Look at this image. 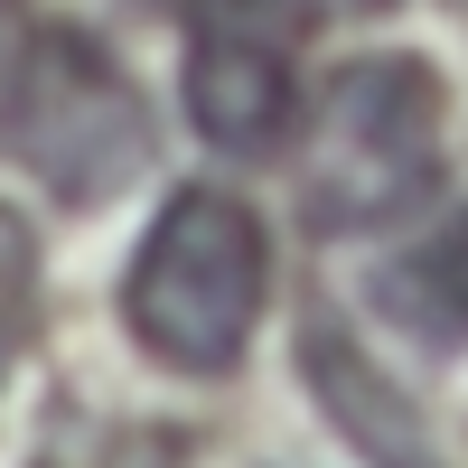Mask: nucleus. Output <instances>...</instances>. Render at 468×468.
Instances as JSON below:
<instances>
[{
	"label": "nucleus",
	"mask_w": 468,
	"mask_h": 468,
	"mask_svg": "<svg viewBox=\"0 0 468 468\" xmlns=\"http://www.w3.org/2000/svg\"><path fill=\"white\" fill-rule=\"evenodd\" d=\"M262 300H271V234L262 216L234 197V187L187 178L169 187V207L150 216L141 253L122 271V328L150 366L169 375H234L244 346L262 328Z\"/></svg>",
	"instance_id": "1"
},
{
	"label": "nucleus",
	"mask_w": 468,
	"mask_h": 468,
	"mask_svg": "<svg viewBox=\"0 0 468 468\" xmlns=\"http://www.w3.org/2000/svg\"><path fill=\"white\" fill-rule=\"evenodd\" d=\"M0 150L19 160V178L48 207L94 216L122 187H141L150 150H160V122H150V94L122 75V57L94 28L48 19L0 66Z\"/></svg>",
	"instance_id": "2"
},
{
	"label": "nucleus",
	"mask_w": 468,
	"mask_h": 468,
	"mask_svg": "<svg viewBox=\"0 0 468 468\" xmlns=\"http://www.w3.org/2000/svg\"><path fill=\"white\" fill-rule=\"evenodd\" d=\"M441 66L431 57H346L300 132V207L309 234H366V225H412L441 187Z\"/></svg>",
	"instance_id": "3"
},
{
	"label": "nucleus",
	"mask_w": 468,
	"mask_h": 468,
	"mask_svg": "<svg viewBox=\"0 0 468 468\" xmlns=\"http://www.w3.org/2000/svg\"><path fill=\"white\" fill-rule=\"evenodd\" d=\"M328 19V0H187V122L216 150H282L300 122L291 48Z\"/></svg>",
	"instance_id": "4"
},
{
	"label": "nucleus",
	"mask_w": 468,
	"mask_h": 468,
	"mask_svg": "<svg viewBox=\"0 0 468 468\" xmlns=\"http://www.w3.org/2000/svg\"><path fill=\"white\" fill-rule=\"evenodd\" d=\"M300 375H309V394L328 403V421H337L375 468H441L431 421L412 412V394L384 384V366L356 346V328H346L328 300H309V319H300Z\"/></svg>",
	"instance_id": "5"
},
{
	"label": "nucleus",
	"mask_w": 468,
	"mask_h": 468,
	"mask_svg": "<svg viewBox=\"0 0 468 468\" xmlns=\"http://www.w3.org/2000/svg\"><path fill=\"white\" fill-rule=\"evenodd\" d=\"M375 309H384L412 346L459 356V346H468V216L412 225L403 244L375 262Z\"/></svg>",
	"instance_id": "6"
},
{
	"label": "nucleus",
	"mask_w": 468,
	"mask_h": 468,
	"mask_svg": "<svg viewBox=\"0 0 468 468\" xmlns=\"http://www.w3.org/2000/svg\"><path fill=\"white\" fill-rule=\"evenodd\" d=\"M28 328H37V244H28V225L0 207V375L19 366Z\"/></svg>",
	"instance_id": "7"
},
{
	"label": "nucleus",
	"mask_w": 468,
	"mask_h": 468,
	"mask_svg": "<svg viewBox=\"0 0 468 468\" xmlns=\"http://www.w3.org/2000/svg\"><path fill=\"white\" fill-rule=\"evenodd\" d=\"M112 468H178V431H132V450Z\"/></svg>",
	"instance_id": "8"
}]
</instances>
